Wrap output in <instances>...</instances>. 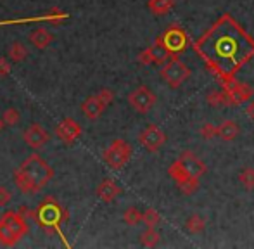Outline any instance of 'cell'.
I'll return each mask as SVG.
<instances>
[{
    "label": "cell",
    "mask_w": 254,
    "mask_h": 249,
    "mask_svg": "<svg viewBox=\"0 0 254 249\" xmlns=\"http://www.w3.org/2000/svg\"><path fill=\"white\" fill-rule=\"evenodd\" d=\"M239 182L246 190H253L254 188V168L251 166H246L242 168V172L239 173Z\"/></svg>",
    "instance_id": "cell-23"
},
{
    "label": "cell",
    "mask_w": 254,
    "mask_h": 249,
    "mask_svg": "<svg viewBox=\"0 0 254 249\" xmlns=\"http://www.w3.org/2000/svg\"><path fill=\"white\" fill-rule=\"evenodd\" d=\"M138 142L140 145L149 152H156L166 144V133L156 124H147L138 135Z\"/></svg>",
    "instance_id": "cell-10"
},
{
    "label": "cell",
    "mask_w": 254,
    "mask_h": 249,
    "mask_svg": "<svg viewBox=\"0 0 254 249\" xmlns=\"http://www.w3.org/2000/svg\"><path fill=\"white\" fill-rule=\"evenodd\" d=\"M123 220H125V223H127V225L135 227V225H138V223L142 222V213L138 211L135 206H131V208H128L127 211L123 213Z\"/></svg>",
    "instance_id": "cell-26"
},
{
    "label": "cell",
    "mask_w": 254,
    "mask_h": 249,
    "mask_svg": "<svg viewBox=\"0 0 254 249\" xmlns=\"http://www.w3.org/2000/svg\"><path fill=\"white\" fill-rule=\"evenodd\" d=\"M10 71V64L5 58H0V76H5Z\"/></svg>",
    "instance_id": "cell-33"
},
{
    "label": "cell",
    "mask_w": 254,
    "mask_h": 249,
    "mask_svg": "<svg viewBox=\"0 0 254 249\" xmlns=\"http://www.w3.org/2000/svg\"><path fill=\"white\" fill-rule=\"evenodd\" d=\"M56 135L59 137V140L63 142V144L71 145L76 138H80L81 126L74 122L73 118H66L56 126Z\"/></svg>",
    "instance_id": "cell-11"
},
{
    "label": "cell",
    "mask_w": 254,
    "mask_h": 249,
    "mask_svg": "<svg viewBox=\"0 0 254 249\" xmlns=\"http://www.w3.org/2000/svg\"><path fill=\"white\" fill-rule=\"evenodd\" d=\"M246 115L251 120H254V101H249L248 106H246Z\"/></svg>",
    "instance_id": "cell-34"
},
{
    "label": "cell",
    "mask_w": 254,
    "mask_h": 249,
    "mask_svg": "<svg viewBox=\"0 0 254 249\" xmlns=\"http://www.w3.org/2000/svg\"><path fill=\"white\" fill-rule=\"evenodd\" d=\"M201 137L204 140H213L214 137H218V126H214L213 123H206L201 126Z\"/></svg>",
    "instance_id": "cell-28"
},
{
    "label": "cell",
    "mask_w": 254,
    "mask_h": 249,
    "mask_svg": "<svg viewBox=\"0 0 254 249\" xmlns=\"http://www.w3.org/2000/svg\"><path fill=\"white\" fill-rule=\"evenodd\" d=\"M180 159L185 163V166L189 168V172H190L194 177H201L206 173V165H204V161L202 159H199L192 151H184L180 154Z\"/></svg>",
    "instance_id": "cell-15"
},
{
    "label": "cell",
    "mask_w": 254,
    "mask_h": 249,
    "mask_svg": "<svg viewBox=\"0 0 254 249\" xmlns=\"http://www.w3.org/2000/svg\"><path fill=\"white\" fill-rule=\"evenodd\" d=\"M2 120L7 126H14V124L19 123V111H17V109H7V111L3 113Z\"/></svg>",
    "instance_id": "cell-29"
},
{
    "label": "cell",
    "mask_w": 254,
    "mask_h": 249,
    "mask_svg": "<svg viewBox=\"0 0 254 249\" xmlns=\"http://www.w3.org/2000/svg\"><path fill=\"white\" fill-rule=\"evenodd\" d=\"M159 38H161V42H163L164 49H166L171 56L180 54L182 51H185V49H187V42H189L187 35H185V31L182 30V28H178V26L168 28V30L164 31Z\"/></svg>",
    "instance_id": "cell-9"
},
{
    "label": "cell",
    "mask_w": 254,
    "mask_h": 249,
    "mask_svg": "<svg viewBox=\"0 0 254 249\" xmlns=\"http://www.w3.org/2000/svg\"><path fill=\"white\" fill-rule=\"evenodd\" d=\"M159 239H161L159 232L156 229H152V227H147V230L140 234V244L145 248H154L159 243Z\"/></svg>",
    "instance_id": "cell-22"
},
{
    "label": "cell",
    "mask_w": 254,
    "mask_h": 249,
    "mask_svg": "<svg viewBox=\"0 0 254 249\" xmlns=\"http://www.w3.org/2000/svg\"><path fill=\"white\" fill-rule=\"evenodd\" d=\"M54 177V170L38 154H31L19 168L14 172V184L24 194H37Z\"/></svg>",
    "instance_id": "cell-2"
},
{
    "label": "cell",
    "mask_w": 254,
    "mask_h": 249,
    "mask_svg": "<svg viewBox=\"0 0 254 249\" xmlns=\"http://www.w3.org/2000/svg\"><path fill=\"white\" fill-rule=\"evenodd\" d=\"M194 49L221 80H228L254 56V38L230 14H225L195 42Z\"/></svg>",
    "instance_id": "cell-1"
},
{
    "label": "cell",
    "mask_w": 254,
    "mask_h": 249,
    "mask_svg": "<svg viewBox=\"0 0 254 249\" xmlns=\"http://www.w3.org/2000/svg\"><path fill=\"white\" fill-rule=\"evenodd\" d=\"M168 175H170L171 179L177 182V186H178V184H182L184 180H187L189 177H192V173L189 172V168L185 166V163L182 161L180 158H178L177 161H173L170 165V168H168Z\"/></svg>",
    "instance_id": "cell-17"
},
{
    "label": "cell",
    "mask_w": 254,
    "mask_h": 249,
    "mask_svg": "<svg viewBox=\"0 0 254 249\" xmlns=\"http://www.w3.org/2000/svg\"><path fill=\"white\" fill-rule=\"evenodd\" d=\"M206 102L213 108H221V106H228L230 101H228V95L225 90H218V92H211L207 94L206 97Z\"/></svg>",
    "instance_id": "cell-21"
},
{
    "label": "cell",
    "mask_w": 254,
    "mask_h": 249,
    "mask_svg": "<svg viewBox=\"0 0 254 249\" xmlns=\"http://www.w3.org/2000/svg\"><path fill=\"white\" fill-rule=\"evenodd\" d=\"M142 223H144L145 227H152V229H156V227L161 223V215L152 208L145 209V211L142 213Z\"/></svg>",
    "instance_id": "cell-24"
},
{
    "label": "cell",
    "mask_w": 254,
    "mask_h": 249,
    "mask_svg": "<svg viewBox=\"0 0 254 249\" xmlns=\"http://www.w3.org/2000/svg\"><path fill=\"white\" fill-rule=\"evenodd\" d=\"M239 133H241V126H239V123L235 120H225L218 126V138H221L225 142H232Z\"/></svg>",
    "instance_id": "cell-16"
},
{
    "label": "cell",
    "mask_w": 254,
    "mask_h": 249,
    "mask_svg": "<svg viewBox=\"0 0 254 249\" xmlns=\"http://www.w3.org/2000/svg\"><path fill=\"white\" fill-rule=\"evenodd\" d=\"M23 137H24V142L33 149L44 147V145L49 142V138H51L49 137V131L45 130L42 124H37V123L30 124V126L24 130Z\"/></svg>",
    "instance_id": "cell-12"
},
{
    "label": "cell",
    "mask_w": 254,
    "mask_h": 249,
    "mask_svg": "<svg viewBox=\"0 0 254 249\" xmlns=\"http://www.w3.org/2000/svg\"><path fill=\"white\" fill-rule=\"evenodd\" d=\"M223 90L227 92L228 101H230L232 106L249 102L254 95V88L251 85L246 83V81H237V80H234V78L223 80Z\"/></svg>",
    "instance_id": "cell-7"
},
{
    "label": "cell",
    "mask_w": 254,
    "mask_h": 249,
    "mask_svg": "<svg viewBox=\"0 0 254 249\" xmlns=\"http://www.w3.org/2000/svg\"><path fill=\"white\" fill-rule=\"evenodd\" d=\"M37 218L40 222V225L44 227L47 232H54L61 223L66 218V213H64L63 206L52 197H47L40 206H38Z\"/></svg>",
    "instance_id": "cell-4"
},
{
    "label": "cell",
    "mask_w": 254,
    "mask_h": 249,
    "mask_svg": "<svg viewBox=\"0 0 254 249\" xmlns=\"http://www.w3.org/2000/svg\"><path fill=\"white\" fill-rule=\"evenodd\" d=\"M106 108H107V104L99 95H92V97L83 101V104H81V113H83L88 120H97Z\"/></svg>",
    "instance_id": "cell-13"
},
{
    "label": "cell",
    "mask_w": 254,
    "mask_h": 249,
    "mask_svg": "<svg viewBox=\"0 0 254 249\" xmlns=\"http://www.w3.org/2000/svg\"><path fill=\"white\" fill-rule=\"evenodd\" d=\"M138 62L145 64V66H149V64H154V62H156V58H154L152 47H147L144 52H140V54H138Z\"/></svg>",
    "instance_id": "cell-30"
},
{
    "label": "cell",
    "mask_w": 254,
    "mask_h": 249,
    "mask_svg": "<svg viewBox=\"0 0 254 249\" xmlns=\"http://www.w3.org/2000/svg\"><path fill=\"white\" fill-rule=\"evenodd\" d=\"M178 188H180L182 194L192 195L199 188V177H194V175L189 177L187 180H184L182 184H178Z\"/></svg>",
    "instance_id": "cell-25"
},
{
    "label": "cell",
    "mask_w": 254,
    "mask_h": 249,
    "mask_svg": "<svg viewBox=\"0 0 254 249\" xmlns=\"http://www.w3.org/2000/svg\"><path fill=\"white\" fill-rule=\"evenodd\" d=\"M30 42L35 45L37 49H45L51 45L52 42V35L49 33L45 28H37L33 33L30 35Z\"/></svg>",
    "instance_id": "cell-18"
},
{
    "label": "cell",
    "mask_w": 254,
    "mask_h": 249,
    "mask_svg": "<svg viewBox=\"0 0 254 249\" xmlns=\"http://www.w3.org/2000/svg\"><path fill=\"white\" fill-rule=\"evenodd\" d=\"M128 102H130V106L137 113L145 115V113H149L154 106H156L157 97L151 88L145 87V85H142V87H137L130 95H128Z\"/></svg>",
    "instance_id": "cell-8"
},
{
    "label": "cell",
    "mask_w": 254,
    "mask_h": 249,
    "mask_svg": "<svg viewBox=\"0 0 254 249\" xmlns=\"http://www.w3.org/2000/svg\"><path fill=\"white\" fill-rule=\"evenodd\" d=\"M10 199H12V194H10L9 190H7L5 187L0 186V206H5L10 202Z\"/></svg>",
    "instance_id": "cell-32"
},
{
    "label": "cell",
    "mask_w": 254,
    "mask_h": 249,
    "mask_svg": "<svg viewBox=\"0 0 254 249\" xmlns=\"http://www.w3.org/2000/svg\"><path fill=\"white\" fill-rule=\"evenodd\" d=\"M99 97H101L102 99V101L104 102H106V104L107 106H109L111 104V102H113L114 101V94H113V90H109V88H102V90L101 92H99Z\"/></svg>",
    "instance_id": "cell-31"
},
{
    "label": "cell",
    "mask_w": 254,
    "mask_h": 249,
    "mask_svg": "<svg viewBox=\"0 0 254 249\" xmlns=\"http://www.w3.org/2000/svg\"><path fill=\"white\" fill-rule=\"evenodd\" d=\"M28 234V222L21 213L5 211L0 216V244L14 246Z\"/></svg>",
    "instance_id": "cell-3"
},
{
    "label": "cell",
    "mask_w": 254,
    "mask_h": 249,
    "mask_svg": "<svg viewBox=\"0 0 254 249\" xmlns=\"http://www.w3.org/2000/svg\"><path fill=\"white\" fill-rule=\"evenodd\" d=\"M175 5V0H149L147 2V7L152 14L156 16H164L168 14Z\"/></svg>",
    "instance_id": "cell-19"
},
{
    "label": "cell",
    "mask_w": 254,
    "mask_h": 249,
    "mask_svg": "<svg viewBox=\"0 0 254 249\" xmlns=\"http://www.w3.org/2000/svg\"><path fill=\"white\" fill-rule=\"evenodd\" d=\"M161 78L170 85L171 88H178L184 81L190 78V67L184 61L178 59V56H171L164 64H161Z\"/></svg>",
    "instance_id": "cell-5"
},
{
    "label": "cell",
    "mask_w": 254,
    "mask_h": 249,
    "mask_svg": "<svg viewBox=\"0 0 254 249\" xmlns=\"http://www.w3.org/2000/svg\"><path fill=\"white\" fill-rule=\"evenodd\" d=\"M26 54H28V51H26V47H24L21 42H14L12 45H10V49H9V58L12 59V61H23L24 58H26Z\"/></svg>",
    "instance_id": "cell-27"
},
{
    "label": "cell",
    "mask_w": 254,
    "mask_h": 249,
    "mask_svg": "<svg viewBox=\"0 0 254 249\" xmlns=\"http://www.w3.org/2000/svg\"><path fill=\"white\" fill-rule=\"evenodd\" d=\"M131 158V145L123 138H114L109 147L104 151V161L113 170H121Z\"/></svg>",
    "instance_id": "cell-6"
},
{
    "label": "cell",
    "mask_w": 254,
    "mask_h": 249,
    "mask_svg": "<svg viewBox=\"0 0 254 249\" xmlns=\"http://www.w3.org/2000/svg\"><path fill=\"white\" fill-rule=\"evenodd\" d=\"M3 124H5V123H3V120H0V130L3 128Z\"/></svg>",
    "instance_id": "cell-35"
},
{
    "label": "cell",
    "mask_w": 254,
    "mask_h": 249,
    "mask_svg": "<svg viewBox=\"0 0 254 249\" xmlns=\"http://www.w3.org/2000/svg\"><path fill=\"white\" fill-rule=\"evenodd\" d=\"M120 194H121V187L118 186L113 179L102 180L97 187V195H99V199L104 202H113Z\"/></svg>",
    "instance_id": "cell-14"
},
{
    "label": "cell",
    "mask_w": 254,
    "mask_h": 249,
    "mask_svg": "<svg viewBox=\"0 0 254 249\" xmlns=\"http://www.w3.org/2000/svg\"><path fill=\"white\" fill-rule=\"evenodd\" d=\"M206 229V220L202 218L201 215H190L185 222V230L192 236H197L202 230Z\"/></svg>",
    "instance_id": "cell-20"
}]
</instances>
